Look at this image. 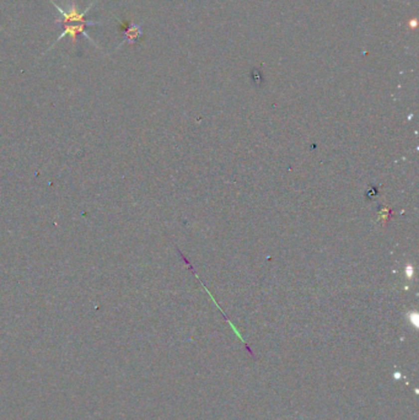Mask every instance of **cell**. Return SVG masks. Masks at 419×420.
Instances as JSON below:
<instances>
[{"label": "cell", "mask_w": 419, "mask_h": 420, "mask_svg": "<svg viewBox=\"0 0 419 420\" xmlns=\"http://www.w3.org/2000/svg\"><path fill=\"white\" fill-rule=\"evenodd\" d=\"M49 1H51L52 4L54 5V7L57 9V11L59 12L60 17L55 20V23H59V25L62 26L63 32L60 33L59 36H58V38L55 39L54 43H52L51 46H49V48H47L46 52L51 51V49L54 47V44L58 43L60 39L64 38L65 36L70 37V41H72L73 46H75V44H76V38H78L79 35H84L86 37V38L89 39V41L91 42L92 44H95L94 42H92L91 37L89 36L85 31L86 26L100 25V22H92V21H88L85 18V15L88 14L89 10H90L92 6H94L95 1L91 2V4L89 5V6L86 7L85 10H84V11H80V10H79L78 5H76V2L74 1V0H72V4L69 5L68 10L63 9L62 6H59V5H58L57 2H54L53 0H49Z\"/></svg>", "instance_id": "1"}, {"label": "cell", "mask_w": 419, "mask_h": 420, "mask_svg": "<svg viewBox=\"0 0 419 420\" xmlns=\"http://www.w3.org/2000/svg\"><path fill=\"white\" fill-rule=\"evenodd\" d=\"M125 35L129 43H133V42L137 41L138 37L140 36V28H139L137 25H131L127 30H126Z\"/></svg>", "instance_id": "2"}]
</instances>
